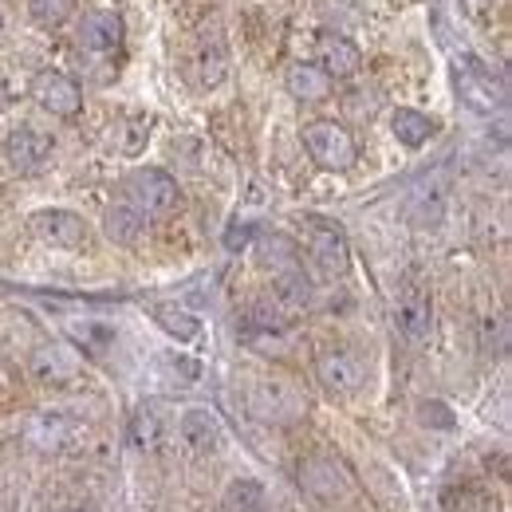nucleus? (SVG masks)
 Segmentation results:
<instances>
[{"label": "nucleus", "mask_w": 512, "mask_h": 512, "mask_svg": "<svg viewBox=\"0 0 512 512\" xmlns=\"http://www.w3.org/2000/svg\"><path fill=\"white\" fill-rule=\"evenodd\" d=\"M304 150H308V158H312L320 170H331V174L351 170L355 158H359L351 130L339 127V123H327V119H316V123L304 127Z\"/></svg>", "instance_id": "1"}, {"label": "nucleus", "mask_w": 512, "mask_h": 512, "mask_svg": "<svg viewBox=\"0 0 512 512\" xmlns=\"http://www.w3.org/2000/svg\"><path fill=\"white\" fill-rule=\"evenodd\" d=\"M127 205L142 217H166L178 209V182L166 170H134L127 178Z\"/></svg>", "instance_id": "2"}, {"label": "nucleus", "mask_w": 512, "mask_h": 512, "mask_svg": "<svg viewBox=\"0 0 512 512\" xmlns=\"http://www.w3.org/2000/svg\"><path fill=\"white\" fill-rule=\"evenodd\" d=\"M304 229H308V256H312V264L320 268L323 276H343L347 264H351L347 233L335 221H327V217H308Z\"/></svg>", "instance_id": "3"}, {"label": "nucleus", "mask_w": 512, "mask_h": 512, "mask_svg": "<svg viewBox=\"0 0 512 512\" xmlns=\"http://www.w3.org/2000/svg\"><path fill=\"white\" fill-rule=\"evenodd\" d=\"M32 99L48 111V115H60V119H75L83 111V91L79 83L56 71V67H44L36 79H32Z\"/></svg>", "instance_id": "4"}, {"label": "nucleus", "mask_w": 512, "mask_h": 512, "mask_svg": "<svg viewBox=\"0 0 512 512\" xmlns=\"http://www.w3.org/2000/svg\"><path fill=\"white\" fill-rule=\"evenodd\" d=\"M394 323L398 331L410 339V343H422L434 327V304H430V292L418 284V280H406L398 288V304H394Z\"/></svg>", "instance_id": "5"}, {"label": "nucleus", "mask_w": 512, "mask_h": 512, "mask_svg": "<svg viewBox=\"0 0 512 512\" xmlns=\"http://www.w3.org/2000/svg\"><path fill=\"white\" fill-rule=\"evenodd\" d=\"M32 233L44 245H52V249H83V241H87L83 217H75L67 209H40V213H32Z\"/></svg>", "instance_id": "6"}, {"label": "nucleus", "mask_w": 512, "mask_h": 512, "mask_svg": "<svg viewBox=\"0 0 512 512\" xmlns=\"http://www.w3.org/2000/svg\"><path fill=\"white\" fill-rule=\"evenodd\" d=\"M316 379L331 394H355L363 386V379H367V367L351 351H327V355H320V363H316Z\"/></svg>", "instance_id": "7"}, {"label": "nucleus", "mask_w": 512, "mask_h": 512, "mask_svg": "<svg viewBox=\"0 0 512 512\" xmlns=\"http://www.w3.org/2000/svg\"><path fill=\"white\" fill-rule=\"evenodd\" d=\"M123 36H127V28H123V16L115 8H95L79 24V44L87 52H115L123 44Z\"/></svg>", "instance_id": "8"}, {"label": "nucleus", "mask_w": 512, "mask_h": 512, "mask_svg": "<svg viewBox=\"0 0 512 512\" xmlns=\"http://www.w3.org/2000/svg\"><path fill=\"white\" fill-rule=\"evenodd\" d=\"M4 154H8V162H12L20 174H32V170H40V166L48 162L52 138L36 127H16L8 134V142H4Z\"/></svg>", "instance_id": "9"}, {"label": "nucleus", "mask_w": 512, "mask_h": 512, "mask_svg": "<svg viewBox=\"0 0 512 512\" xmlns=\"http://www.w3.org/2000/svg\"><path fill=\"white\" fill-rule=\"evenodd\" d=\"M182 442L197 453H213L225 442V426L213 410H186L182 414Z\"/></svg>", "instance_id": "10"}, {"label": "nucleus", "mask_w": 512, "mask_h": 512, "mask_svg": "<svg viewBox=\"0 0 512 512\" xmlns=\"http://www.w3.org/2000/svg\"><path fill=\"white\" fill-rule=\"evenodd\" d=\"M320 67L327 71V79H351V75H359L363 56L347 36L331 32V36H323L320 44Z\"/></svg>", "instance_id": "11"}, {"label": "nucleus", "mask_w": 512, "mask_h": 512, "mask_svg": "<svg viewBox=\"0 0 512 512\" xmlns=\"http://www.w3.org/2000/svg\"><path fill=\"white\" fill-rule=\"evenodd\" d=\"M284 83L304 103H320V99L331 95V79H327V71L320 64H292L288 75H284Z\"/></svg>", "instance_id": "12"}, {"label": "nucleus", "mask_w": 512, "mask_h": 512, "mask_svg": "<svg viewBox=\"0 0 512 512\" xmlns=\"http://www.w3.org/2000/svg\"><path fill=\"white\" fill-rule=\"evenodd\" d=\"M390 130H394V138L406 150H418V146H426L434 138V119L422 115V111H414V107H398L394 119H390Z\"/></svg>", "instance_id": "13"}, {"label": "nucleus", "mask_w": 512, "mask_h": 512, "mask_svg": "<svg viewBox=\"0 0 512 512\" xmlns=\"http://www.w3.org/2000/svg\"><path fill=\"white\" fill-rule=\"evenodd\" d=\"M300 481H304L320 501H335V493L347 489V477H343V469H339L335 461H308L304 473H300Z\"/></svg>", "instance_id": "14"}, {"label": "nucleus", "mask_w": 512, "mask_h": 512, "mask_svg": "<svg viewBox=\"0 0 512 512\" xmlns=\"http://www.w3.org/2000/svg\"><path fill=\"white\" fill-rule=\"evenodd\" d=\"M103 229H107V237H111L115 245H134V241H138V233L146 229V217H142L138 209H130L127 201H123V205H111V209H107Z\"/></svg>", "instance_id": "15"}, {"label": "nucleus", "mask_w": 512, "mask_h": 512, "mask_svg": "<svg viewBox=\"0 0 512 512\" xmlns=\"http://www.w3.org/2000/svg\"><path fill=\"white\" fill-rule=\"evenodd\" d=\"M150 316H154V323H158L166 335H174L178 343H193V339L201 335V320L190 316V312H182V308L158 304V308H150Z\"/></svg>", "instance_id": "16"}, {"label": "nucleus", "mask_w": 512, "mask_h": 512, "mask_svg": "<svg viewBox=\"0 0 512 512\" xmlns=\"http://www.w3.org/2000/svg\"><path fill=\"white\" fill-rule=\"evenodd\" d=\"M130 442L138 449H154L162 442V418L154 406H138L130 418Z\"/></svg>", "instance_id": "17"}, {"label": "nucleus", "mask_w": 512, "mask_h": 512, "mask_svg": "<svg viewBox=\"0 0 512 512\" xmlns=\"http://www.w3.org/2000/svg\"><path fill=\"white\" fill-rule=\"evenodd\" d=\"M225 512H264V489L256 481H233L225 493Z\"/></svg>", "instance_id": "18"}, {"label": "nucleus", "mask_w": 512, "mask_h": 512, "mask_svg": "<svg viewBox=\"0 0 512 512\" xmlns=\"http://www.w3.org/2000/svg\"><path fill=\"white\" fill-rule=\"evenodd\" d=\"M260 264L276 268V272H292L296 268V245L288 237H264L260 241Z\"/></svg>", "instance_id": "19"}, {"label": "nucleus", "mask_w": 512, "mask_h": 512, "mask_svg": "<svg viewBox=\"0 0 512 512\" xmlns=\"http://www.w3.org/2000/svg\"><path fill=\"white\" fill-rule=\"evenodd\" d=\"M36 371H40V379H56V383H64L75 375V359L64 355L60 347H44L40 355H36Z\"/></svg>", "instance_id": "20"}, {"label": "nucleus", "mask_w": 512, "mask_h": 512, "mask_svg": "<svg viewBox=\"0 0 512 512\" xmlns=\"http://www.w3.org/2000/svg\"><path fill=\"white\" fill-rule=\"evenodd\" d=\"M28 12H32L36 24L56 28V24H64L67 16L75 12V0H28Z\"/></svg>", "instance_id": "21"}, {"label": "nucleus", "mask_w": 512, "mask_h": 512, "mask_svg": "<svg viewBox=\"0 0 512 512\" xmlns=\"http://www.w3.org/2000/svg\"><path fill=\"white\" fill-rule=\"evenodd\" d=\"M71 335H79V343H87L95 351H103L107 343H115V331L107 323H71Z\"/></svg>", "instance_id": "22"}, {"label": "nucleus", "mask_w": 512, "mask_h": 512, "mask_svg": "<svg viewBox=\"0 0 512 512\" xmlns=\"http://www.w3.org/2000/svg\"><path fill=\"white\" fill-rule=\"evenodd\" d=\"M422 422H426V426H438V430H449V426H453V414H449L442 402H426V406H422Z\"/></svg>", "instance_id": "23"}, {"label": "nucleus", "mask_w": 512, "mask_h": 512, "mask_svg": "<svg viewBox=\"0 0 512 512\" xmlns=\"http://www.w3.org/2000/svg\"><path fill=\"white\" fill-rule=\"evenodd\" d=\"M249 237H253V225H233V229H229V237H225V245L237 253V249H245V245H249Z\"/></svg>", "instance_id": "24"}, {"label": "nucleus", "mask_w": 512, "mask_h": 512, "mask_svg": "<svg viewBox=\"0 0 512 512\" xmlns=\"http://www.w3.org/2000/svg\"><path fill=\"white\" fill-rule=\"evenodd\" d=\"M0 32H4V12H0Z\"/></svg>", "instance_id": "25"}]
</instances>
